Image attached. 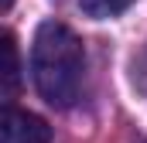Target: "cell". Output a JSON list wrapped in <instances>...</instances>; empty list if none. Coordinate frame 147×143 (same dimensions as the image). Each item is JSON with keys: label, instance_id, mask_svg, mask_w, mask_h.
<instances>
[{"label": "cell", "instance_id": "6da1fadb", "mask_svg": "<svg viewBox=\"0 0 147 143\" xmlns=\"http://www.w3.org/2000/svg\"><path fill=\"white\" fill-rule=\"evenodd\" d=\"M31 78L38 96L55 109H69L82 96L86 48L62 21H45L31 44Z\"/></svg>", "mask_w": 147, "mask_h": 143}, {"label": "cell", "instance_id": "7a4b0ae2", "mask_svg": "<svg viewBox=\"0 0 147 143\" xmlns=\"http://www.w3.org/2000/svg\"><path fill=\"white\" fill-rule=\"evenodd\" d=\"M0 143H51V130L41 116L7 106L0 119Z\"/></svg>", "mask_w": 147, "mask_h": 143}, {"label": "cell", "instance_id": "3957f363", "mask_svg": "<svg viewBox=\"0 0 147 143\" xmlns=\"http://www.w3.org/2000/svg\"><path fill=\"white\" fill-rule=\"evenodd\" d=\"M21 85V58H17V41L7 31L3 34V99L10 102Z\"/></svg>", "mask_w": 147, "mask_h": 143}, {"label": "cell", "instance_id": "277c9868", "mask_svg": "<svg viewBox=\"0 0 147 143\" xmlns=\"http://www.w3.org/2000/svg\"><path fill=\"white\" fill-rule=\"evenodd\" d=\"M130 3H134V0H79L82 14H86V17H92V21H106V17H116V14H123Z\"/></svg>", "mask_w": 147, "mask_h": 143}, {"label": "cell", "instance_id": "5b68a950", "mask_svg": "<svg viewBox=\"0 0 147 143\" xmlns=\"http://www.w3.org/2000/svg\"><path fill=\"white\" fill-rule=\"evenodd\" d=\"M134 85L147 96V48L140 51V58L134 61Z\"/></svg>", "mask_w": 147, "mask_h": 143}, {"label": "cell", "instance_id": "8992f818", "mask_svg": "<svg viewBox=\"0 0 147 143\" xmlns=\"http://www.w3.org/2000/svg\"><path fill=\"white\" fill-rule=\"evenodd\" d=\"M14 7V0H0V10H10Z\"/></svg>", "mask_w": 147, "mask_h": 143}]
</instances>
